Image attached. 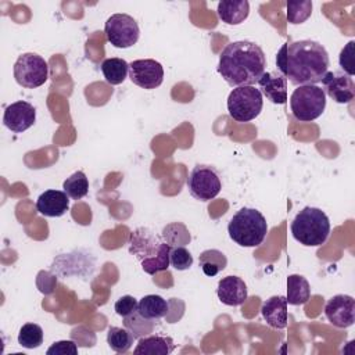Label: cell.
<instances>
[{"mask_svg":"<svg viewBox=\"0 0 355 355\" xmlns=\"http://www.w3.org/2000/svg\"><path fill=\"white\" fill-rule=\"evenodd\" d=\"M276 65L294 86L316 85L329 71L330 60L320 43L306 39L284 43L276 54Z\"/></svg>","mask_w":355,"mask_h":355,"instance_id":"1","label":"cell"},{"mask_svg":"<svg viewBox=\"0 0 355 355\" xmlns=\"http://www.w3.org/2000/svg\"><path fill=\"white\" fill-rule=\"evenodd\" d=\"M266 57L254 42L229 43L219 55L218 72L229 86H252L265 72Z\"/></svg>","mask_w":355,"mask_h":355,"instance_id":"2","label":"cell"},{"mask_svg":"<svg viewBox=\"0 0 355 355\" xmlns=\"http://www.w3.org/2000/svg\"><path fill=\"white\" fill-rule=\"evenodd\" d=\"M169 251L171 245L148 227H137L129 236V252L139 259L141 269L148 275L169 268Z\"/></svg>","mask_w":355,"mask_h":355,"instance_id":"3","label":"cell"},{"mask_svg":"<svg viewBox=\"0 0 355 355\" xmlns=\"http://www.w3.org/2000/svg\"><path fill=\"white\" fill-rule=\"evenodd\" d=\"M290 230L294 240L300 244L319 247L330 234V220L320 208L305 207L293 219Z\"/></svg>","mask_w":355,"mask_h":355,"instance_id":"4","label":"cell"},{"mask_svg":"<svg viewBox=\"0 0 355 355\" xmlns=\"http://www.w3.org/2000/svg\"><path fill=\"white\" fill-rule=\"evenodd\" d=\"M227 233L240 247H258L268 233V223L258 209L244 207L229 220Z\"/></svg>","mask_w":355,"mask_h":355,"instance_id":"5","label":"cell"},{"mask_svg":"<svg viewBox=\"0 0 355 355\" xmlns=\"http://www.w3.org/2000/svg\"><path fill=\"white\" fill-rule=\"evenodd\" d=\"M290 108L297 121H315L326 108L324 90L316 85L297 86L290 96Z\"/></svg>","mask_w":355,"mask_h":355,"instance_id":"6","label":"cell"},{"mask_svg":"<svg viewBox=\"0 0 355 355\" xmlns=\"http://www.w3.org/2000/svg\"><path fill=\"white\" fill-rule=\"evenodd\" d=\"M263 107V97L255 86H237L227 97L229 115L237 122L255 119Z\"/></svg>","mask_w":355,"mask_h":355,"instance_id":"7","label":"cell"},{"mask_svg":"<svg viewBox=\"0 0 355 355\" xmlns=\"http://www.w3.org/2000/svg\"><path fill=\"white\" fill-rule=\"evenodd\" d=\"M14 78L17 83L26 89H35L49 78V65L43 57L36 53L21 54L14 64Z\"/></svg>","mask_w":355,"mask_h":355,"instance_id":"8","label":"cell"},{"mask_svg":"<svg viewBox=\"0 0 355 355\" xmlns=\"http://www.w3.org/2000/svg\"><path fill=\"white\" fill-rule=\"evenodd\" d=\"M186 183L191 197L200 201L215 198L222 189V182L216 169L202 164H198L191 169Z\"/></svg>","mask_w":355,"mask_h":355,"instance_id":"9","label":"cell"},{"mask_svg":"<svg viewBox=\"0 0 355 355\" xmlns=\"http://www.w3.org/2000/svg\"><path fill=\"white\" fill-rule=\"evenodd\" d=\"M108 42L116 49H128L137 43L140 29L137 21L128 14H112L104 25Z\"/></svg>","mask_w":355,"mask_h":355,"instance_id":"10","label":"cell"},{"mask_svg":"<svg viewBox=\"0 0 355 355\" xmlns=\"http://www.w3.org/2000/svg\"><path fill=\"white\" fill-rule=\"evenodd\" d=\"M129 78L136 86L151 90L161 86L164 80V68L153 58L135 60L129 64Z\"/></svg>","mask_w":355,"mask_h":355,"instance_id":"11","label":"cell"},{"mask_svg":"<svg viewBox=\"0 0 355 355\" xmlns=\"http://www.w3.org/2000/svg\"><path fill=\"white\" fill-rule=\"evenodd\" d=\"M327 320L340 329H347L355 322V300L347 294L333 295L324 306Z\"/></svg>","mask_w":355,"mask_h":355,"instance_id":"12","label":"cell"},{"mask_svg":"<svg viewBox=\"0 0 355 355\" xmlns=\"http://www.w3.org/2000/svg\"><path fill=\"white\" fill-rule=\"evenodd\" d=\"M324 94L338 104H348L355 97V85L351 76L341 72L327 71L322 79Z\"/></svg>","mask_w":355,"mask_h":355,"instance_id":"13","label":"cell"},{"mask_svg":"<svg viewBox=\"0 0 355 355\" xmlns=\"http://www.w3.org/2000/svg\"><path fill=\"white\" fill-rule=\"evenodd\" d=\"M36 121V108L28 101H15L6 107L3 123L7 129L15 133H22L29 129Z\"/></svg>","mask_w":355,"mask_h":355,"instance_id":"14","label":"cell"},{"mask_svg":"<svg viewBox=\"0 0 355 355\" xmlns=\"http://www.w3.org/2000/svg\"><path fill=\"white\" fill-rule=\"evenodd\" d=\"M261 93L273 104L287 103V79L279 71L263 72L258 79Z\"/></svg>","mask_w":355,"mask_h":355,"instance_id":"15","label":"cell"},{"mask_svg":"<svg viewBox=\"0 0 355 355\" xmlns=\"http://www.w3.org/2000/svg\"><path fill=\"white\" fill-rule=\"evenodd\" d=\"M69 208V197L62 190H46L36 200V209L43 216L58 218Z\"/></svg>","mask_w":355,"mask_h":355,"instance_id":"16","label":"cell"},{"mask_svg":"<svg viewBox=\"0 0 355 355\" xmlns=\"http://www.w3.org/2000/svg\"><path fill=\"white\" fill-rule=\"evenodd\" d=\"M216 295L227 306H239L247 300V286L239 276H226L219 280Z\"/></svg>","mask_w":355,"mask_h":355,"instance_id":"17","label":"cell"},{"mask_svg":"<svg viewBox=\"0 0 355 355\" xmlns=\"http://www.w3.org/2000/svg\"><path fill=\"white\" fill-rule=\"evenodd\" d=\"M261 313L266 323L273 329H284L287 326V300L283 295H273L268 298L261 308Z\"/></svg>","mask_w":355,"mask_h":355,"instance_id":"18","label":"cell"},{"mask_svg":"<svg viewBox=\"0 0 355 355\" xmlns=\"http://www.w3.org/2000/svg\"><path fill=\"white\" fill-rule=\"evenodd\" d=\"M175 349L173 340L166 336L153 334L140 337L133 352L136 355H168Z\"/></svg>","mask_w":355,"mask_h":355,"instance_id":"19","label":"cell"},{"mask_svg":"<svg viewBox=\"0 0 355 355\" xmlns=\"http://www.w3.org/2000/svg\"><path fill=\"white\" fill-rule=\"evenodd\" d=\"M218 17L227 25H239L247 19L250 14V3L247 0H223L218 3Z\"/></svg>","mask_w":355,"mask_h":355,"instance_id":"20","label":"cell"},{"mask_svg":"<svg viewBox=\"0 0 355 355\" xmlns=\"http://www.w3.org/2000/svg\"><path fill=\"white\" fill-rule=\"evenodd\" d=\"M169 311V304L165 298L157 294L144 295L137 305V312L147 319H159L164 318Z\"/></svg>","mask_w":355,"mask_h":355,"instance_id":"21","label":"cell"},{"mask_svg":"<svg viewBox=\"0 0 355 355\" xmlns=\"http://www.w3.org/2000/svg\"><path fill=\"white\" fill-rule=\"evenodd\" d=\"M311 297V287L308 280L301 275H290L287 277V304L302 305Z\"/></svg>","mask_w":355,"mask_h":355,"instance_id":"22","label":"cell"},{"mask_svg":"<svg viewBox=\"0 0 355 355\" xmlns=\"http://www.w3.org/2000/svg\"><path fill=\"white\" fill-rule=\"evenodd\" d=\"M101 72L107 83L121 85L129 73V64L123 58H107L101 62Z\"/></svg>","mask_w":355,"mask_h":355,"instance_id":"23","label":"cell"},{"mask_svg":"<svg viewBox=\"0 0 355 355\" xmlns=\"http://www.w3.org/2000/svg\"><path fill=\"white\" fill-rule=\"evenodd\" d=\"M198 262H200V266H201L204 275H207L209 277H214L226 268L227 258L222 251L215 250V248H209V250H205L200 254Z\"/></svg>","mask_w":355,"mask_h":355,"instance_id":"24","label":"cell"},{"mask_svg":"<svg viewBox=\"0 0 355 355\" xmlns=\"http://www.w3.org/2000/svg\"><path fill=\"white\" fill-rule=\"evenodd\" d=\"M133 334L125 327H116V326H111L108 329V333H107V343H108V347L118 352V354H125L130 349L132 344H133Z\"/></svg>","mask_w":355,"mask_h":355,"instance_id":"25","label":"cell"},{"mask_svg":"<svg viewBox=\"0 0 355 355\" xmlns=\"http://www.w3.org/2000/svg\"><path fill=\"white\" fill-rule=\"evenodd\" d=\"M62 189L69 198L80 200L89 193V180L82 171H78L64 180Z\"/></svg>","mask_w":355,"mask_h":355,"instance_id":"26","label":"cell"},{"mask_svg":"<svg viewBox=\"0 0 355 355\" xmlns=\"http://www.w3.org/2000/svg\"><path fill=\"white\" fill-rule=\"evenodd\" d=\"M43 343V330L36 323H25L18 333V344L24 348L33 349Z\"/></svg>","mask_w":355,"mask_h":355,"instance_id":"27","label":"cell"},{"mask_svg":"<svg viewBox=\"0 0 355 355\" xmlns=\"http://www.w3.org/2000/svg\"><path fill=\"white\" fill-rule=\"evenodd\" d=\"M123 326L133 334L135 338H140V337H143V336H146V334L153 331L154 322H153V319L143 318L136 311L132 315L123 318Z\"/></svg>","mask_w":355,"mask_h":355,"instance_id":"28","label":"cell"},{"mask_svg":"<svg viewBox=\"0 0 355 355\" xmlns=\"http://www.w3.org/2000/svg\"><path fill=\"white\" fill-rule=\"evenodd\" d=\"M287 21L293 25L305 22L312 14V1H287Z\"/></svg>","mask_w":355,"mask_h":355,"instance_id":"29","label":"cell"},{"mask_svg":"<svg viewBox=\"0 0 355 355\" xmlns=\"http://www.w3.org/2000/svg\"><path fill=\"white\" fill-rule=\"evenodd\" d=\"M169 262L178 270H186L193 265V255L190 251L182 245L171 247Z\"/></svg>","mask_w":355,"mask_h":355,"instance_id":"30","label":"cell"},{"mask_svg":"<svg viewBox=\"0 0 355 355\" xmlns=\"http://www.w3.org/2000/svg\"><path fill=\"white\" fill-rule=\"evenodd\" d=\"M354 46H355V42L349 40L344 46V49L340 51V55H338L340 68L348 76H352L355 73V69H354Z\"/></svg>","mask_w":355,"mask_h":355,"instance_id":"31","label":"cell"},{"mask_svg":"<svg viewBox=\"0 0 355 355\" xmlns=\"http://www.w3.org/2000/svg\"><path fill=\"white\" fill-rule=\"evenodd\" d=\"M137 305H139V301H137L135 297H132V295H122V297L115 302L114 309H115V312H116L119 316L125 318V316H129V315H132L133 312H136V311H137Z\"/></svg>","mask_w":355,"mask_h":355,"instance_id":"32","label":"cell"},{"mask_svg":"<svg viewBox=\"0 0 355 355\" xmlns=\"http://www.w3.org/2000/svg\"><path fill=\"white\" fill-rule=\"evenodd\" d=\"M47 355H78V345L72 340H61L53 343L46 351Z\"/></svg>","mask_w":355,"mask_h":355,"instance_id":"33","label":"cell"}]
</instances>
